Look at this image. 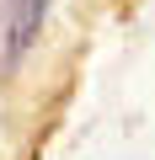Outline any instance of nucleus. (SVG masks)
Wrapping results in <instances>:
<instances>
[{"label":"nucleus","instance_id":"nucleus-1","mask_svg":"<svg viewBox=\"0 0 155 160\" xmlns=\"http://www.w3.org/2000/svg\"><path fill=\"white\" fill-rule=\"evenodd\" d=\"M43 16H48V0H0V75L16 69V59L32 48Z\"/></svg>","mask_w":155,"mask_h":160}]
</instances>
